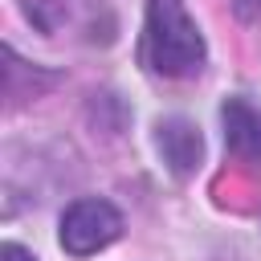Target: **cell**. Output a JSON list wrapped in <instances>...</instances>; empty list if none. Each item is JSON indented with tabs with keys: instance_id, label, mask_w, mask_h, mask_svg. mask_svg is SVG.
<instances>
[{
	"instance_id": "6da1fadb",
	"label": "cell",
	"mask_w": 261,
	"mask_h": 261,
	"mask_svg": "<svg viewBox=\"0 0 261 261\" xmlns=\"http://www.w3.org/2000/svg\"><path fill=\"white\" fill-rule=\"evenodd\" d=\"M143 53L147 65L163 77H188L204 65V37L188 16L184 0H147Z\"/></svg>"
},
{
	"instance_id": "7a4b0ae2",
	"label": "cell",
	"mask_w": 261,
	"mask_h": 261,
	"mask_svg": "<svg viewBox=\"0 0 261 261\" xmlns=\"http://www.w3.org/2000/svg\"><path fill=\"white\" fill-rule=\"evenodd\" d=\"M118 232H122V216L106 200H77L61 216V249L73 257H90L106 249L110 241H118Z\"/></svg>"
},
{
	"instance_id": "3957f363",
	"label": "cell",
	"mask_w": 261,
	"mask_h": 261,
	"mask_svg": "<svg viewBox=\"0 0 261 261\" xmlns=\"http://www.w3.org/2000/svg\"><path fill=\"white\" fill-rule=\"evenodd\" d=\"M220 122L228 151L245 163H261V106L249 98H228L220 106Z\"/></svg>"
},
{
	"instance_id": "277c9868",
	"label": "cell",
	"mask_w": 261,
	"mask_h": 261,
	"mask_svg": "<svg viewBox=\"0 0 261 261\" xmlns=\"http://www.w3.org/2000/svg\"><path fill=\"white\" fill-rule=\"evenodd\" d=\"M155 147L175 175H192L204 159V139H200L196 122H188V118H163L155 126Z\"/></svg>"
},
{
	"instance_id": "5b68a950",
	"label": "cell",
	"mask_w": 261,
	"mask_h": 261,
	"mask_svg": "<svg viewBox=\"0 0 261 261\" xmlns=\"http://www.w3.org/2000/svg\"><path fill=\"white\" fill-rule=\"evenodd\" d=\"M20 8L41 33H53L61 24V16H65V0H20Z\"/></svg>"
},
{
	"instance_id": "8992f818",
	"label": "cell",
	"mask_w": 261,
	"mask_h": 261,
	"mask_svg": "<svg viewBox=\"0 0 261 261\" xmlns=\"http://www.w3.org/2000/svg\"><path fill=\"white\" fill-rule=\"evenodd\" d=\"M0 261H33V253H24L20 245H4L0 249Z\"/></svg>"
}]
</instances>
